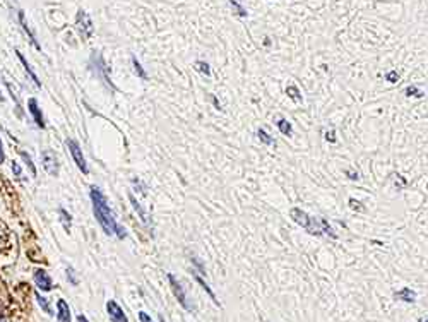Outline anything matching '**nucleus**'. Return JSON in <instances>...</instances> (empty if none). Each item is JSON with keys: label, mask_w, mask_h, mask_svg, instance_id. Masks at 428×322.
<instances>
[{"label": "nucleus", "mask_w": 428, "mask_h": 322, "mask_svg": "<svg viewBox=\"0 0 428 322\" xmlns=\"http://www.w3.org/2000/svg\"><path fill=\"white\" fill-rule=\"evenodd\" d=\"M89 195H91V202H93V213H95L96 221L100 223L103 231H105L106 235H117L119 239H125L127 233L124 231V228L117 223L113 213H111V209H110V206H108L105 195H103L100 187L93 185L91 194Z\"/></svg>", "instance_id": "obj_1"}, {"label": "nucleus", "mask_w": 428, "mask_h": 322, "mask_svg": "<svg viewBox=\"0 0 428 322\" xmlns=\"http://www.w3.org/2000/svg\"><path fill=\"white\" fill-rule=\"evenodd\" d=\"M159 322H164V317H163V315H159Z\"/></svg>", "instance_id": "obj_41"}, {"label": "nucleus", "mask_w": 428, "mask_h": 322, "mask_svg": "<svg viewBox=\"0 0 428 322\" xmlns=\"http://www.w3.org/2000/svg\"><path fill=\"white\" fill-rule=\"evenodd\" d=\"M264 45H266V46H269V45H271V40H269V38H266V40H264Z\"/></svg>", "instance_id": "obj_40"}, {"label": "nucleus", "mask_w": 428, "mask_h": 322, "mask_svg": "<svg viewBox=\"0 0 428 322\" xmlns=\"http://www.w3.org/2000/svg\"><path fill=\"white\" fill-rule=\"evenodd\" d=\"M394 298H396V300H401V302H406V303H415L416 291L411 290V288H408V286H404L399 291L394 293Z\"/></svg>", "instance_id": "obj_11"}, {"label": "nucleus", "mask_w": 428, "mask_h": 322, "mask_svg": "<svg viewBox=\"0 0 428 322\" xmlns=\"http://www.w3.org/2000/svg\"><path fill=\"white\" fill-rule=\"evenodd\" d=\"M385 79H387L389 82H397L399 81V72L397 71H389L387 74H385Z\"/></svg>", "instance_id": "obj_32"}, {"label": "nucleus", "mask_w": 428, "mask_h": 322, "mask_svg": "<svg viewBox=\"0 0 428 322\" xmlns=\"http://www.w3.org/2000/svg\"><path fill=\"white\" fill-rule=\"evenodd\" d=\"M57 322H70V309L65 300L57 302Z\"/></svg>", "instance_id": "obj_12"}, {"label": "nucleus", "mask_w": 428, "mask_h": 322, "mask_svg": "<svg viewBox=\"0 0 428 322\" xmlns=\"http://www.w3.org/2000/svg\"><path fill=\"white\" fill-rule=\"evenodd\" d=\"M290 218L293 219L296 225H300L302 228H305V230H307L308 233H312V235H322L321 223H319L317 219H313L312 216H308V214L305 213L303 209L291 208L290 209Z\"/></svg>", "instance_id": "obj_2"}, {"label": "nucleus", "mask_w": 428, "mask_h": 322, "mask_svg": "<svg viewBox=\"0 0 428 322\" xmlns=\"http://www.w3.org/2000/svg\"><path fill=\"white\" fill-rule=\"evenodd\" d=\"M194 67L202 74V76L211 77V67H209L208 62H202V60H197V62L194 64Z\"/></svg>", "instance_id": "obj_23"}, {"label": "nucleus", "mask_w": 428, "mask_h": 322, "mask_svg": "<svg viewBox=\"0 0 428 322\" xmlns=\"http://www.w3.org/2000/svg\"><path fill=\"white\" fill-rule=\"evenodd\" d=\"M106 312L111 322H129L125 312L120 309V305L115 300H108L106 302Z\"/></svg>", "instance_id": "obj_8"}, {"label": "nucleus", "mask_w": 428, "mask_h": 322, "mask_svg": "<svg viewBox=\"0 0 428 322\" xmlns=\"http://www.w3.org/2000/svg\"><path fill=\"white\" fill-rule=\"evenodd\" d=\"M0 101H4V96H2V95H0Z\"/></svg>", "instance_id": "obj_44"}, {"label": "nucleus", "mask_w": 428, "mask_h": 322, "mask_svg": "<svg viewBox=\"0 0 428 322\" xmlns=\"http://www.w3.org/2000/svg\"><path fill=\"white\" fill-rule=\"evenodd\" d=\"M65 144H67V148H69V151H70V156H72V160L77 165L79 170L82 171V175H88L89 173V168H88L86 160H84L82 149H81V146H79V142L74 141V139H67V142H65Z\"/></svg>", "instance_id": "obj_3"}, {"label": "nucleus", "mask_w": 428, "mask_h": 322, "mask_svg": "<svg viewBox=\"0 0 428 322\" xmlns=\"http://www.w3.org/2000/svg\"><path fill=\"white\" fill-rule=\"evenodd\" d=\"M326 141L331 142V144H336V142H337V139H336V130H334V129H329V130H327V132H326Z\"/></svg>", "instance_id": "obj_33"}, {"label": "nucleus", "mask_w": 428, "mask_h": 322, "mask_svg": "<svg viewBox=\"0 0 428 322\" xmlns=\"http://www.w3.org/2000/svg\"><path fill=\"white\" fill-rule=\"evenodd\" d=\"M348 206H350L353 211H356V213H365L366 211L363 204H361L360 200L355 199V197H350V200H348Z\"/></svg>", "instance_id": "obj_26"}, {"label": "nucleus", "mask_w": 428, "mask_h": 322, "mask_svg": "<svg viewBox=\"0 0 428 322\" xmlns=\"http://www.w3.org/2000/svg\"><path fill=\"white\" fill-rule=\"evenodd\" d=\"M19 155H21V158H22V160H24V163H26V165H27V168H30L31 175H33V177H36V166H35V163H33L31 156L27 155L26 151H21Z\"/></svg>", "instance_id": "obj_27"}, {"label": "nucleus", "mask_w": 428, "mask_h": 322, "mask_svg": "<svg viewBox=\"0 0 428 322\" xmlns=\"http://www.w3.org/2000/svg\"><path fill=\"white\" fill-rule=\"evenodd\" d=\"M139 320H140V322H153L151 317L146 314V312H139Z\"/></svg>", "instance_id": "obj_37"}, {"label": "nucleus", "mask_w": 428, "mask_h": 322, "mask_svg": "<svg viewBox=\"0 0 428 322\" xmlns=\"http://www.w3.org/2000/svg\"><path fill=\"white\" fill-rule=\"evenodd\" d=\"M36 300H38V305L43 309V312H46L48 315H51L53 312H51V307H50V302H48V298H45V297H41V293L40 291H36Z\"/></svg>", "instance_id": "obj_21"}, {"label": "nucleus", "mask_w": 428, "mask_h": 322, "mask_svg": "<svg viewBox=\"0 0 428 322\" xmlns=\"http://www.w3.org/2000/svg\"><path fill=\"white\" fill-rule=\"evenodd\" d=\"M67 278L70 279V283H72L74 286H76V284H77V278H76V274H74V269H72V268L67 269Z\"/></svg>", "instance_id": "obj_35"}, {"label": "nucleus", "mask_w": 428, "mask_h": 322, "mask_svg": "<svg viewBox=\"0 0 428 322\" xmlns=\"http://www.w3.org/2000/svg\"><path fill=\"white\" fill-rule=\"evenodd\" d=\"M76 30H77V33L82 36L84 40L91 38L93 33H95V24H93L91 17H89L84 11L77 12V16H76Z\"/></svg>", "instance_id": "obj_4"}, {"label": "nucleus", "mask_w": 428, "mask_h": 322, "mask_svg": "<svg viewBox=\"0 0 428 322\" xmlns=\"http://www.w3.org/2000/svg\"><path fill=\"white\" fill-rule=\"evenodd\" d=\"M11 168H12V171H14V175H16V179H19L21 180V177H22V171H21V166L17 165L16 161H12L11 163Z\"/></svg>", "instance_id": "obj_34"}, {"label": "nucleus", "mask_w": 428, "mask_h": 322, "mask_svg": "<svg viewBox=\"0 0 428 322\" xmlns=\"http://www.w3.org/2000/svg\"><path fill=\"white\" fill-rule=\"evenodd\" d=\"M404 95H406L408 98H418V100H420V98L425 96V93H423L421 90H418L416 86H408L406 90H404Z\"/></svg>", "instance_id": "obj_24"}, {"label": "nucleus", "mask_w": 428, "mask_h": 322, "mask_svg": "<svg viewBox=\"0 0 428 322\" xmlns=\"http://www.w3.org/2000/svg\"><path fill=\"white\" fill-rule=\"evenodd\" d=\"M209 100H211V103L214 105V108H216V110H223V108H221V103H219V100H218V98H216L214 95H209Z\"/></svg>", "instance_id": "obj_36"}, {"label": "nucleus", "mask_w": 428, "mask_h": 322, "mask_svg": "<svg viewBox=\"0 0 428 322\" xmlns=\"http://www.w3.org/2000/svg\"><path fill=\"white\" fill-rule=\"evenodd\" d=\"M6 161V155H4V146H2V141H0V165Z\"/></svg>", "instance_id": "obj_38"}, {"label": "nucleus", "mask_w": 428, "mask_h": 322, "mask_svg": "<svg viewBox=\"0 0 428 322\" xmlns=\"http://www.w3.org/2000/svg\"><path fill=\"white\" fill-rule=\"evenodd\" d=\"M33 279H35L36 286H38L41 291H50L51 288H53V281H51L50 274L46 273L45 269H36L35 274H33Z\"/></svg>", "instance_id": "obj_7"}, {"label": "nucleus", "mask_w": 428, "mask_h": 322, "mask_svg": "<svg viewBox=\"0 0 428 322\" xmlns=\"http://www.w3.org/2000/svg\"><path fill=\"white\" fill-rule=\"evenodd\" d=\"M7 84V87H9V91H11V96H12V100H16V106H17V111L21 113V101H19V96H17V91L14 90V86L11 82H6Z\"/></svg>", "instance_id": "obj_29"}, {"label": "nucleus", "mask_w": 428, "mask_h": 322, "mask_svg": "<svg viewBox=\"0 0 428 322\" xmlns=\"http://www.w3.org/2000/svg\"><path fill=\"white\" fill-rule=\"evenodd\" d=\"M168 281H170V286H172V291H173V295H175V298L178 302H180V305L183 307L185 310H192L194 307L190 305L189 300H187V295H185V291H183V286L180 284V281L173 276V274H168Z\"/></svg>", "instance_id": "obj_6"}, {"label": "nucleus", "mask_w": 428, "mask_h": 322, "mask_svg": "<svg viewBox=\"0 0 428 322\" xmlns=\"http://www.w3.org/2000/svg\"><path fill=\"white\" fill-rule=\"evenodd\" d=\"M27 110H30V113L33 115V120H35V124L38 125L40 129H45L43 113H41V110H40V106H38V101H36V98H31V100L27 101Z\"/></svg>", "instance_id": "obj_9"}, {"label": "nucleus", "mask_w": 428, "mask_h": 322, "mask_svg": "<svg viewBox=\"0 0 428 322\" xmlns=\"http://www.w3.org/2000/svg\"><path fill=\"white\" fill-rule=\"evenodd\" d=\"M230 6H232V9H233V14H235V16H238L240 19H243V17L248 16L247 9L243 7L242 4L238 2V0H230Z\"/></svg>", "instance_id": "obj_18"}, {"label": "nucleus", "mask_w": 428, "mask_h": 322, "mask_svg": "<svg viewBox=\"0 0 428 322\" xmlns=\"http://www.w3.org/2000/svg\"><path fill=\"white\" fill-rule=\"evenodd\" d=\"M319 223H321V231H322V233H326V235H329L331 239H337V235L332 231V226L329 225L326 218H321V219H319Z\"/></svg>", "instance_id": "obj_22"}, {"label": "nucleus", "mask_w": 428, "mask_h": 322, "mask_svg": "<svg viewBox=\"0 0 428 322\" xmlns=\"http://www.w3.org/2000/svg\"><path fill=\"white\" fill-rule=\"evenodd\" d=\"M257 137H259V141L262 144H266V146H276V141L272 139V135L267 134V130H264V129L257 130Z\"/></svg>", "instance_id": "obj_19"}, {"label": "nucleus", "mask_w": 428, "mask_h": 322, "mask_svg": "<svg viewBox=\"0 0 428 322\" xmlns=\"http://www.w3.org/2000/svg\"><path fill=\"white\" fill-rule=\"evenodd\" d=\"M132 65H134V71H135V74H137V76L140 77V79H148V72L144 71L142 69V65H140V62L135 57H132Z\"/></svg>", "instance_id": "obj_28"}, {"label": "nucleus", "mask_w": 428, "mask_h": 322, "mask_svg": "<svg viewBox=\"0 0 428 322\" xmlns=\"http://www.w3.org/2000/svg\"><path fill=\"white\" fill-rule=\"evenodd\" d=\"M426 190H428V182H426Z\"/></svg>", "instance_id": "obj_45"}, {"label": "nucleus", "mask_w": 428, "mask_h": 322, "mask_svg": "<svg viewBox=\"0 0 428 322\" xmlns=\"http://www.w3.org/2000/svg\"><path fill=\"white\" fill-rule=\"evenodd\" d=\"M129 200H130V204H132V208L135 209V211L139 213V218L142 219V223L144 225H149V218H148V213L144 211L142 206L139 204V200L134 197V194H129Z\"/></svg>", "instance_id": "obj_14"}, {"label": "nucleus", "mask_w": 428, "mask_h": 322, "mask_svg": "<svg viewBox=\"0 0 428 322\" xmlns=\"http://www.w3.org/2000/svg\"><path fill=\"white\" fill-rule=\"evenodd\" d=\"M394 179H396V187L397 189H406L408 185V180L404 179L401 173H394Z\"/></svg>", "instance_id": "obj_30"}, {"label": "nucleus", "mask_w": 428, "mask_h": 322, "mask_svg": "<svg viewBox=\"0 0 428 322\" xmlns=\"http://www.w3.org/2000/svg\"><path fill=\"white\" fill-rule=\"evenodd\" d=\"M420 322H428V319H421Z\"/></svg>", "instance_id": "obj_43"}, {"label": "nucleus", "mask_w": 428, "mask_h": 322, "mask_svg": "<svg viewBox=\"0 0 428 322\" xmlns=\"http://www.w3.org/2000/svg\"><path fill=\"white\" fill-rule=\"evenodd\" d=\"M96 58H98V64L95 65V71H96V74L101 77V81H105V82H106V86H110L111 90H113V84H111L110 76H108V67H106V64L103 62L101 55H96Z\"/></svg>", "instance_id": "obj_10"}, {"label": "nucleus", "mask_w": 428, "mask_h": 322, "mask_svg": "<svg viewBox=\"0 0 428 322\" xmlns=\"http://www.w3.org/2000/svg\"><path fill=\"white\" fill-rule=\"evenodd\" d=\"M77 320H79V322H89V320H88L86 317H84L82 314H79V315H77Z\"/></svg>", "instance_id": "obj_39"}, {"label": "nucleus", "mask_w": 428, "mask_h": 322, "mask_svg": "<svg viewBox=\"0 0 428 322\" xmlns=\"http://www.w3.org/2000/svg\"><path fill=\"white\" fill-rule=\"evenodd\" d=\"M19 21H21V24H22V27H24V31L27 33V36H30V40H31V43H33V45H35V46H36V48H38V50H41V46H40V43H38V41H36V38H35V35H33V33H31V30H30V27H27V22L24 21V12H22V11H19Z\"/></svg>", "instance_id": "obj_20"}, {"label": "nucleus", "mask_w": 428, "mask_h": 322, "mask_svg": "<svg viewBox=\"0 0 428 322\" xmlns=\"http://www.w3.org/2000/svg\"><path fill=\"white\" fill-rule=\"evenodd\" d=\"M192 276H194V278H195V281H197V283H199V284H201V286H202V288H204V290H206V291H208V295H209L211 298H213V302H214V303H218V305H219V302H218V298H216V295H214V293H213V290H211V288H209V284H208V283H206V279H204V278H202V276H199V273H197V271H195V269H192Z\"/></svg>", "instance_id": "obj_15"}, {"label": "nucleus", "mask_w": 428, "mask_h": 322, "mask_svg": "<svg viewBox=\"0 0 428 322\" xmlns=\"http://www.w3.org/2000/svg\"><path fill=\"white\" fill-rule=\"evenodd\" d=\"M345 173H346V177H348V179H350V180H355V182H356V180H360V175H358V171H356V170H353V168H346V170H345Z\"/></svg>", "instance_id": "obj_31"}, {"label": "nucleus", "mask_w": 428, "mask_h": 322, "mask_svg": "<svg viewBox=\"0 0 428 322\" xmlns=\"http://www.w3.org/2000/svg\"><path fill=\"white\" fill-rule=\"evenodd\" d=\"M0 322H7V320H6V319H4V317H2V319H0Z\"/></svg>", "instance_id": "obj_42"}, {"label": "nucleus", "mask_w": 428, "mask_h": 322, "mask_svg": "<svg viewBox=\"0 0 428 322\" xmlns=\"http://www.w3.org/2000/svg\"><path fill=\"white\" fill-rule=\"evenodd\" d=\"M41 165H43L45 171L51 177H57L59 171H60V163H59V158L55 155V151H51V149H45V151H41Z\"/></svg>", "instance_id": "obj_5"}, {"label": "nucleus", "mask_w": 428, "mask_h": 322, "mask_svg": "<svg viewBox=\"0 0 428 322\" xmlns=\"http://www.w3.org/2000/svg\"><path fill=\"white\" fill-rule=\"evenodd\" d=\"M16 55H17V58H19V60H21V64H22V65H24V71H26V74H27V76H30V77H31V81H33V82H35V84H36V86H38V87H41V82H40V79H38V76H36V74H35V72H33V69L30 67V64H27V60L24 58V55H22L21 52H16Z\"/></svg>", "instance_id": "obj_13"}, {"label": "nucleus", "mask_w": 428, "mask_h": 322, "mask_svg": "<svg viewBox=\"0 0 428 322\" xmlns=\"http://www.w3.org/2000/svg\"><path fill=\"white\" fill-rule=\"evenodd\" d=\"M286 95H288V98L293 103H302L303 101V96H302V93H300L298 87L295 86V84H291V86L286 87Z\"/></svg>", "instance_id": "obj_17"}, {"label": "nucleus", "mask_w": 428, "mask_h": 322, "mask_svg": "<svg viewBox=\"0 0 428 322\" xmlns=\"http://www.w3.org/2000/svg\"><path fill=\"white\" fill-rule=\"evenodd\" d=\"M276 125H277V129H279V132L283 134V135H288V137L293 135V127H291V124L286 119H283V116H279V119H277Z\"/></svg>", "instance_id": "obj_16"}, {"label": "nucleus", "mask_w": 428, "mask_h": 322, "mask_svg": "<svg viewBox=\"0 0 428 322\" xmlns=\"http://www.w3.org/2000/svg\"><path fill=\"white\" fill-rule=\"evenodd\" d=\"M60 221H62V225H64V228L65 230H70V226H72V218H70V214L65 211V209H60Z\"/></svg>", "instance_id": "obj_25"}]
</instances>
